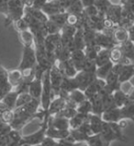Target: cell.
I'll use <instances>...</instances> for the list:
<instances>
[{"label":"cell","instance_id":"obj_39","mask_svg":"<svg viewBox=\"0 0 134 146\" xmlns=\"http://www.w3.org/2000/svg\"><path fill=\"white\" fill-rule=\"evenodd\" d=\"M84 143H74V141H71L67 139H63L57 141L56 146H82Z\"/></svg>","mask_w":134,"mask_h":146},{"label":"cell","instance_id":"obj_24","mask_svg":"<svg viewBox=\"0 0 134 146\" xmlns=\"http://www.w3.org/2000/svg\"><path fill=\"white\" fill-rule=\"evenodd\" d=\"M90 100L91 105H92V114L97 115V116H100L102 113L104 112V109H103V102H102V96L100 94H98L97 95H95L94 97H92Z\"/></svg>","mask_w":134,"mask_h":146},{"label":"cell","instance_id":"obj_48","mask_svg":"<svg viewBox=\"0 0 134 146\" xmlns=\"http://www.w3.org/2000/svg\"><path fill=\"white\" fill-rule=\"evenodd\" d=\"M82 146H88V145H87V143H84Z\"/></svg>","mask_w":134,"mask_h":146},{"label":"cell","instance_id":"obj_36","mask_svg":"<svg viewBox=\"0 0 134 146\" xmlns=\"http://www.w3.org/2000/svg\"><path fill=\"white\" fill-rule=\"evenodd\" d=\"M32 99H33L32 96L29 93L18 94V96L17 102H16V107H15V108L26 105V104H28V103H29L30 101H31Z\"/></svg>","mask_w":134,"mask_h":146},{"label":"cell","instance_id":"obj_37","mask_svg":"<svg viewBox=\"0 0 134 146\" xmlns=\"http://www.w3.org/2000/svg\"><path fill=\"white\" fill-rule=\"evenodd\" d=\"M44 28L46 31V33L48 34H54V33H61V28L57 26L54 22H52V21L48 20L44 23Z\"/></svg>","mask_w":134,"mask_h":146},{"label":"cell","instance_id":"obj_30","mask_svg":"<svg viewBox=\"0 0 134 146\" xmlns=\"http://www.w3.org/2000/svg\"><path fill=\"white\" fill-rule=\"evenodd\" d=\"M8 80H9L10 84L12 85L13 89H14V88H16L18 84L22 82L23 72L20 71L18 68H16V70L8 71Z\"/></svg>","mask_w":134,"mask_h":146},{"label":"cell","instance_id":"obj_29","mask_svg":"<svg viewBox=\"0 0 134 146\" xmlns=\"http://www.w3.org/2000/svg\"><path fill=\"white\" fill-rule=\"evenodd\" d=\"M86 48V41L84 37V32L82 28H78L74 36V50L80 49L85 50Z\"/></svg>","mask_w":134,"mask_h":146},{"label":"cell","instance_id":"obj_13","mask_svg":"<svg viewBox=\"0 0 134 146\" xmlns=\"http://www.w3.org/2000/svg\"><path fill=\"white\" fill-rule=\"evenodd\" d=\"M105 86H106L105 80L97 78L85 91H84V93H85L87 99H91L92 97H94L95 95H97L100 93V92L104 89Z\"/></svg>","mask_w":134,"mask_h":146},{"label":"cell","instance_id":"obj_6","mask_svg":"<svg viewBox=\"0 0 134 146\" xmlns=\"http://www.w3.org/2000/svg\"><path fill=\"white\" fill-rule=\"evenodd\" d=\"M54 94L52 89L51 80H50V70L45 71L42 77V92L41 96V106L43 111L47 112L52 100L54 98Z\"/></svg>","mask_w":134,"mask_h":146},{"label":"cell","instance_id":"obj_46","mask_svg":"<svg viewBox=\"0 0 134 146\" xmlns=\"http://www.w3.org/2000/svg\"><path fill=\"white\" fill-rule=\"evenodd\" d=\"M129 82H131V84L132 85V87H134V75H133V77L131 79V80H129Z\"/></svg>","mask_w":134,"mask_h":146},{"label":"cell","instance_id":"obj_8","mask_svg":"<svg viewBox=\"0 0 134 146\" xmlns=\"http://www.w3.org/2000/svg\"><path fill=\"white\" fill-rule=\"evenodd\" d=\"M97 79L95 72H89L85 70H80L75 76V80L77 83L78 89L81 91H85L90 84Z\"/></svg>","mask_w":134,"mask_h":146},{"label":"cell","instance_id":"obj_38","mask_svg":"<svg viewBox=\"0 0 134 146\" xmlns=\"http://www.w3.org/2000/svg\"><path fill=\"white\" fill-rule=\"evenodd\" d=\"M14 26H15V29L18 31V33L29 30V25H28V23H27V21L24 20V18H22V19H20V20H18V21L15 22Z\"/></svg>","mask_w":134,"mask_h":146},{"label":"cell","instance_id":"obj_4","mask_svg":"<svg viewBox=\"0 0 134 146\" xmlns=\"http://www.w3.org/2000/svg\"><path fill=\"white\" fill-rule=\"evenodd\" d=\"M49 118H50V115L48 112H46L43 120L41 121V128L38 129L37 131L33 132L32 134L22 136L20 144L21 143H28L30 145H36V144H41L42 143V141L46 137V131H47L48 124H49Z\"/></svg>","mask_w":134,"mask_h":146},{"label":"cell","instance_id":"obj_20","mask_svg":"<svg viewBox=\"0 0 134 146\" xmlns=\"http://www.w3.org/2000/svg\"><path fill=\"white\" fill-rule=\"evenodd\" d=\"M86 99L87 98L86 96L85 93L79 89H76V90H74L73 92H71L66 97V100L69 103H72L73 105H75L76 106Z\"/></svg>","mask_w":134,"mask_h":146},{"label":"cell","instance_id":"obj_5","mask_svg":"<svg viewBox=\"0 0 134 146\" xmlns=\"http://www.w3.org/2000/svg\"><path fill=\"white\" fill-rule=\"evenodd\" d=\"M37 65V56L35 45L32 46H23L22 57L20 63L18 65V68L22 72L27 70H32Z\"/></svg>","mask_w":134,"mask_h":146},{"label":"cell","instance_id":"obj_9","mask_svg":"<svg viewBox=\"0 0 134 146\" xmlns=\"http://www.w3.org/2000/svg\"><path fill=\"white\" fill-rule=\"evenodd\" d=\"M95 44L101 48L111 49L118 45L114 41L111 34H109L104 32H97L95 37Z\"/></svg>","mask_w":134,"mask_h":146},{"label":"cell","instance_id":"obj_34","mask_svg":"<svg viewBox=\"0 0 134 146\" xmlns=\"http://www.w3.org/2000/svg\"><path fill=\"white\" fill-rule=\"evenodd\" d=\"M111 5L112 3L110 2V0H95V6L97 9L98 12L104 15H106L107 11L109 10Z\"/></svg>","mask_w":134,"mask_h":146},{"label":"cell","instance_id":"obj_7","mask_svg":"<svg viewBox=\"0 0 134 146\" xmlns=\"http://www.w3.org/2000/svg\"><path fill=\"white\" fill-rule=\"evenodd\" d=\"M63 80V75L59 70V68L55 62L52 65L51 70H50V80H51L52 89L54 96H58L60 94V89H61V85H62Z\"/></svg>","mask_w":134,"mask_h":146},{"label":"cell","instance_id":"obj_12","mask_svg":"<svg viewBox=\"0 0 134 146\" xmlns=\"http://www.w3.org/2000/svg\"><path fill=\"white\" fill-rule=\"evenodd\" d=\"M66 104H67L66 98L61 96V95L55 96L52 100L51 105H50L48 109V113L50 115V117L56 116L57 114H59L66 106Z\"/></svg>","mask_w":134,"mask_h":146},{"label":"cell","instance_id":"obj_33","mask_svg":"<svg viewBox=\"0 0 134 146\" xmlns=\"http://www.w3.org/2000/svg\"><path fill=\"white\" fill-rule=\"evenodd\" d=\"M18 35H20V39L23 46H32V45H35L34 44V36L29 30L18 33Z\"/></svg>","mask_w":134,"mask_h":146},{"label":"cell","instance_id":"obj_35","mask_svg":"<svg viewBox=\"0 0 134 146\" xmlns=\"http://www.w3.org/2000/svg\"><path fill=\"white\" fill-rule=\"evenodd\" d=\"M76 111L77 113H81V114H85V115H89L92 113V105L90 100L86 99L84 102L76 106Z\"/></svg>","mask_w":134,"mask_h":146},{"label":"cell","instance_id":"obj_43","mask_svg":"<svg viewBox=\"0 0 134 146\" xmlns=\"http://www.w3.org/2000/svg\"><path fill=\"white\" fill-rule=\"evenodd\" d=\"M21 1L25 5V7H31L33 2H34V0H21Z\"/></svg>","mask_w":134,"mask_h":146},{"label":"cell","instance_id":"obj_41","mask_svg":"<svg viewBox=\"0 0 134 146\" xmlns=\"http://www.w3.org/2000/svg\"><path fill=\"white\" fill-rule=\"evenodd\" d=\"M56 144H57V141L48 136H46L44 138V140L42 141V143H41V146H56Z\"/></svg>","mask_w":134,"mask_h":146},{"label":"cell","instance_id":"obj_45","mask_svg":"<svg viewBox=\"0 0 134 146\" xmlns=\"http://www.w3.org/2000/svg\"><path fill=\"white\" fill-rule=\"evenodd\" d=\"M129 60L131 61V63L134 64V45H133L132 52H131V55H129Z\"/></svg>","mask_w":134,"mask_h":146},{"label":"cell","instance_id":"obj_3","mask_svg":"<svg viewBox=\"0 0 134 146\" xmlns=\"http://www.w3.org/2000/svg\"><path fill=\"white\" fill-rule=\"evenodd\" d=\"M25 13V5L21 0H9L7 14L5 17V25L7 27L10 24L23 18Z\"/></svg>","mask_w":134,"mask_h":146},{"label":"cell","instance_id":"obj_10","mask_svg":"<svg viewBox=\"0 0 134 146\" xmlns=\"http://www.w3.org/2000/svg\"><path fill=\"white\" fill-rule=\"evenodd\" d=\"M12 90L13 87L8 80V70L0 66V101Z\"/></svg>","mask_w":134,"mask_h":146},{"label":"cell","instance_id":"obj_23","mask_svg":"<svg viewBox=\"0 0 134 146\" xmlns=\"http://www.w3.org/2000/svg\"><path fill=\"white\" fill-rule=\"evenodd\" d=\"M85 58H86L85 50L75 49V50H73L72 53H71L70 59L73 61V63L75 64V66L76 68H77L78 71L80 70V68H81L82 63L84 62Z\"/></svg>","mask_w":134,"mask_h":146},{"label":"cell","instance_id":"obj_31","mask_svg":"<svg viewBox=\"0 0 134 146\" xmlns=\"http://www.w3.org/2000/svg\"><path fill=\"white\" fill-rule=\"evenodd\" d=\"M114 63L112 61L110 62L102 65V66L97 67V70H95V75H97V78L105 80L107 78V76L109 74V72L111 71L112 68H113Z\"/></svg>","mask_w":134,"mask_h":146},{"label":"cell","instance_id":"obj_14","mask_svg":"<svg viewBox=\"0 0 134 146\" xmlns=\"http://www.w3.org/2000/svg\"><path fill=\"white\" fill-rule=\"evenodd\" d=\"M112 37L117 44H121L129 40V34L128 29L121 26H117L112 33Z\"/></svg>","mask_w":134,"mask_h":146},{"label":"cell","instance_id":"obj_40","mask_svg":"<svg viewBox=\"0 0 134 146\" xmlns=\"http://www.w3.org/2000/svg\"><path fill=\"white\" fill-rule=\"evenodd\" d=\"M8 1L9 0H0V13L6 17L8 9Z\"/></svg>","mask_w":134,"mask_h":146},{"label":"cell","instance_id":"obj_18","mask_svg":"<svg viewBox=\"0 0 134 146\" xmlns=\"http://www.w3.org/2000/svg\"><path fill=\"white\" fill-rule=\"evenodd\" d=\"M69 135H70V129H67V130L58 129L48 125L47 131H46V136L52 138V139H54L56 141H59V140L66 139Z\"/></svg>","mask_w":134,"mask_h":146},{"label":"cell","instance_id":"obj_19","mask_svg":"<svg viewBox=\"0 0 134 146\" xmlns=\"http://www.w3.org/2000/svg\"><path fill=\"white\" fill-rule=\"evenodd\" d=\"M88 123L90 125V128H91L92 133L93 134H99L101 132L104 121H103L100 116H97V115H95L92 113L89 114Z\"/></svg>","mask_w":134,"mask_h":146},{"label":"cell","instance_id":"obj_21","mask_svg":"<svg viewBox=\"0 0 134 146\" xmlns=\"http://www.w3.org/2000/svg\"><path fill=\"white\" fill-rule=\"evenodd\" d=\"M25 12L31 15L34 19H36L41 23H45L49 20V17L41 9H36V7H25Z\"/></svg>","mask_w":134,"mask_h":146},{"label":"cell","instance_id":"obj_2","mask_svg":"<svg viewBox=\"0 0 134 146\" xmlns=\"http://www.w3.org/2000/svg\"><path fill=\"white\" fill-rule=\"evenodd\" d=\"M100 135L102 139L109 144L114 141H127V138L122 132V128L118 124V122L109 123L104 121Z\"/></svg>","mask_w":134,"mask_h":146},{"label":"cell","instance_id":"obj_25","mask_svg":"<svg viewBox=\"0 0 134 146\" xmlns=\"http://www.w3.org/2000/svg\"><path fill=\"white\" fill-rule=\"evenodd\" d=\"M18 96V93L16 90L13 89L7 95H5V97L1 100V102L7 107V108L14 110L15 107H16V102H17Z\"/></svg>","mask_w":134,"mask_h":146},{"label":"cell","instance_id":"obj_47","mask_svg":"<svg viewBox=\"0 0 134 146\" xmlns=\"http://www.w3.org/2000/svg\"><path fill=\"white\" fill-rule=\"evenodd\" d=\"M20 146H32V145H30V144H28V143H21Z\"/></svg>","mask_w":134,"mask_h":146},{"label":"cell","instance_id":"obj_15","mask_svg":"<svg viewBox=\"0 0 134 146\" xmlns=\"http://www.w3.org/2000/svg\"><path fill=\"white\" fill-rule=\"evenodd\" d=\"M101 118L103 121L112 123V122H118L121 120V113H120V108L118 107H115V108L106 110L102 113Z\"/></svg>","mask_w":134,"mask_h":146},{"label":"cell","instance_id":"obj_17","mask_svg":"<svg viewBox=\"0 0 134 146\" xmlns=\"http://www.w3.org/2000/svg\"><path fill=\"white\" fill-rule=\"evenodd\" d=\"M49 126H52L53 128L58 129L67 130L70 129V125H69V119L65 117L60 116H52L49 118Z\"/></svg>","mask_w":134,"mask_h":146},{"label":"cell","instance_id":"obj_26","mask_svg":"<svg viewBox=\"0 0 134 146\" xmlns=\"http://www.w3.org/2000/svg\"><path fill=\"white\" fill-rule=\"evenodd\" d=\"M113 98L117 107L120 108L129 101V94L122 89H118L113 93Z\"/></svg>","mask_w":134,"mask_h":146},{"label":"cell","instance_id":"obj_28","mask_svg":"<svg viewBox=\"0 0 134 146\" xmlns=\"http://www.w3.org/2000/svg\"><path fill=\"white\" fill-rule=\"evenodd\" d=\"M95 61V64H97V67L102 66V65L110 62V61H111V58H110V49L102 48L100 51L98 52Z\"/></svg>","mask_w":134,"mask_h":146},{"label":"cell","instance_id":"obj_27","mask_svg":"<svg viewBox=\"0 0 134 146\" xmlns=\"http://www.w3.org/2000/svg\"><path fill=\"white\" fill-rule=\"evenodd\" d=\"M88 116L89 115H85V114H81V113H76L75 117H73L72 118L69 119V125H70V129H76L80 128L84 122H86L88 119Z\"/></svg>","mask_w":134,"mask_h":146},{"label":"cell","instance_id":"obj_32","mask_svg":"<svg viewBox=\"0 0 134 146\" xmlns=\"http://www.w3.org/2000/svg\"><path fill=\"white\" fill-rule=\"evenodd\" d=\"M67 19H68V12H61L55 15H52V16L49 17V20L52 21V22L60 27L61 30H62L63 27L67 24Z\"/></svg>","mask_w":134,"mask_h":146},{"label":"cell","instance_id":"obj_49","mask_svg":"<svg viewBox=\"0 0 134 146\" xmlns=\"http://www.w3.org/2000/svg\"><path fill=\"white\" fill-rule=\"evenodd\" d=\"M32 146H41V144H36V145H32Z\"/></svg>","mask_w":134,"mask_h":146},{"label":"cell","instance_id":"obj_1","mask_svg":"<svg viewBox=\"0 0 134 146\" xmlns=\"http://www.w3.org/2000/svg\"><path fill=\"white\" fill-rule=\"evenodd\" d=\"M41 106L40 99H32L26 105L14 109V118L11 122V128L20 130L34 118H37V114Z\"/></svg>","mask_w":134,"mask_h":146},{"label":"cell","instance_id":"obj_42","mask_svg":"<svg viewBox=\"0 0 134 146\" xmlns=\"http://www.w3.org/2000/svg\"><path fill=\"white\" fill-rule=\"evenodd\" d=\"M80 1H81V3H82V5H83L84 7H87L95 5V0H80Z\"/></svg>","mask_w":134,"mask_h":146},{"label":"cell","instance_id":"obj_22","mask_svg":"<svg viewBox=\"0 0 134 146\" xmlns=\"http://www.w3.org/2000/svg\"><path fill=\"white\" fill-rule=\"evenodd\" d=\"M120 113L122 119L132 120L134 122V101H129L120 107Z\"/></svg>","mask_w":134,"mask_h":146},{"label":"cell","instance_id":"obj_16","mask_svg":"<svg viewBox=\"0 0 134 146\" xmlns=\"http://www.w3.org/2000/svg\"><path fill=\"white\" fill-rule=\"evenodd\" d=\"M134 75V64H123L118 75V80L120 83L128 82Z\"/></svg>","mask_w":134,"mask_h":146},{"label":"cell","instance_id":"obj_11","mask_svg":"<svg viewBox=\"0 0 134 146\" xmlns=\"http://www.w3.org/2000/svg\"><path fill=\"white\" fill-rule=\"evenodd\" d=\"M56 64L58 66L59 70L63 73V77H75L76 73L78 72L77 68H75L73 61L69 58L63 61H56Z\"/></svg>","mask_w":134,"mask_h":146},{"label":"cell","instance_id":"obj_44","mask_svg":"<svg viewBox=\"0 0 134 146\" xmlns=\"http://www.w3.org/2000/svg\"><path fill=\"white\" fill-rule=\"evenodd\" d=\"M129 100H131V101H134V87L131 89V91L129 93Z\"/></svg>","mask_w":134,"mask_h":146}]
</instances>
